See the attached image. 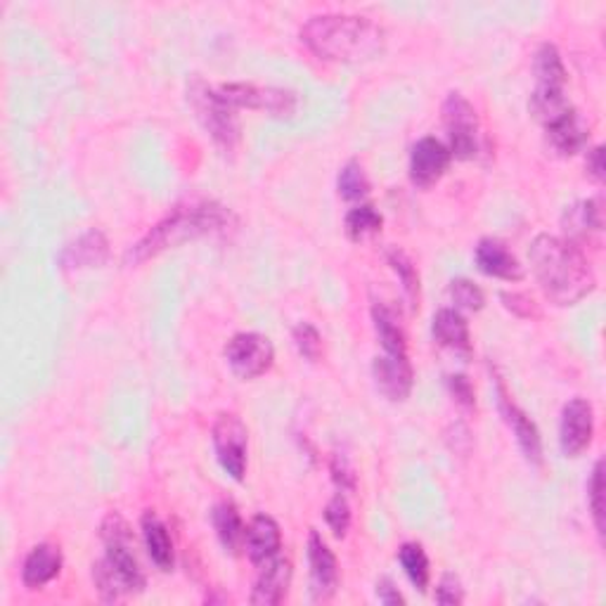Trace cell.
Segmentation results:
<instances>
[{
    "label": "cell",
    "instance_id": "cell-4",
    "mask_svg": "<svg viewBox=\"0 0 606 606\" xmlns=\"http://www.w3.org/2000/svg\"><path fill=\"white\" fill-rule=\"evenodd\" d=\"M100 537L104 545V557L92 564V581L104 602H116L121 597L138 595L147 581L136 557V537L128 521L110 511L100 523Z\"/></svg>",
    "mask_w": 606,
    "mask_h": 606
},
{
    "label": "cell",
    "instance_id": "cell-10",
    "mask_svg": "<svg viewBox=\"0 0 606 606\" xmlns=\"http://www.w3.org/2000/svg\"><path fill=\"white\" fill-rule=\"evenodd\" d=\"M595 438V410L585 398H571L561 410L559 448L567 457L583 455Z\"/></svg>",
    "mask_w": 606,
    "mask_h": 606
},
{
    "label": "cell",
    "instance_id": "cell-21",
    "mask_svg": "<svg viewBox=\"0 0 606 606\" xmlns=\"http://www.w3.org/2000/svg\"><path fill=\"white\" fill-rule=\"evenodd\" d=\"M62 549L52 543L36 545L22 564V583L29 590H40L55 581L62 571Z\"/></svg>",
    "mask_w": 606,
    "mask_h": 606
},
{
    "label": "cell",
    "instance_id": "cell-11",
    "mask_svg": "<svg viewBox=\"0 0 606 606\" xmlns=\"http://www.w3.org/2000/svg\"><path fill=\"white\" fill-rule=\"evenodd\" d=\"M453 154L446 143H441L434 136H426L417 140L410 152V181L420 190H429L431 185H436L450 166Z\"/></svg>",
    "mask_w": 606,
    "mask_h": 606
},
{
    "label": "cell",
    "instance_id": "cell-7",
    "mask_svg": "<svg viewBox=\"0 0 606 606\" xmlns=\"http://www.w3.org/2000/svg\"><path fill=\"white\" fill-rule=\"evenodd\" d=\"M213 450L219 465L231 479L242 481L249 460V431L235 412H223L213 424Z\"/></svg>",
    "mask_w": 606,
    "mask_h": 606
},
{
    "label": "cell",
    "instance_id": "cell-14",
    "mask_svg": "<svg viewBox=\"0 0 606 606\" xmlns=\"http://www.w3.org/2000/svg\"><path fill=\"white\" fill-rule=\"evenodd\" d=\"M372 376L380 392L394 403L408 400L412 392V366L408 356L384 354L372 362Z\"/></svg>",
    "mask_w": 606,
    "mask_h": 606
},
{
    "label": "cell",
    "instance_id": "cell-16",
    "mask_svg": "<svg viewBox=\"0 0 606 606\" xmlns=\"http://www.w3.org/2000/svg\"><path fill=\"white\" fill-rule=\"evenodd\" d=\"M588 138H590V126L585 124V119L573 110V107L569 112H564L555 121L545 124V140L552 150L561 157H571L576 152H581L588 145Z\"/></svg>",
    "mask_w": 606,
    "mask_h": 606
},
{
    "label": "cell",
    "instance_id": "cell-31",
    "mask_svg": "<svg viewBox=\"0 0 606 606\" xmlns=\"http://www.w3.org/2000/svg\"><path fill=\"white\" fill-rule=\"evenodd\" d=\"M388 265L394 268L396 275L403 282V292H406L408 299L412 301V306L420 299V275H417L415 263L408 259V253H403L400 249H392L386 253Z\"/></svg>",
    "mask_w": 606,
    "mask_h": 606
},
{
    "label": "cell",
    "instance_id": "cell-13",
    "mask_svg": "<svg viewBox=\"0 0 606 606\" xmlns=\"http://www.w3.org/2000/svg\"><path fill=\"white\" fill-rule=\"evenodd\" d=\"M308 567H311V597L313 602H327L339 588V564L334 552L322 541L318 531H311L306 545Z\"/></svg>",
    "mask_w": 606,
    "mask_h": 606
},
{
    "label": "cell",
    "instance_id": "cell-36",
    "mask_svg": "<svg viewBox=\"0 0 606 606\" xmlns=\"http://www.w3.org/2000/svg\"><path fill=\"white\" fill-rule=\"evenodd\" d=\"M500 299H503V306L507 308V311L515 313L517 318H537V316H541L535 301L531 299V296H527V294H521V292H503Z\"/></svg>",
    "mask_w": 606,
    "mask_h": 606
},
{
    "label": "cell",
    "instance_id": "cell-17",
    "mask_svg": "<svg viewBox=\"0 0 606 606\" xmlns=\"http://www.w3.org/2000/svg\"><path fill=\"white\" fill-rule=\"evenodd\" d=\"M474 259H477V268L483 275L505 280V282L523 280V265L500 239H493V237L481 239L474 251Z\"/></svg>",
    "mask_w": 606,
    "mask_h": 606
},
{
    "label": "cell",
    "instance_id": "cell-38",
    "mask_svg": "<svg viewBox=\"0 0 606 606\" xmlns=\"http://www.w3.org/2000/svg\"><path fill=\"white\" fill-rule=\"evenodd\" d=\"M332 474H334V483L339 486L342 493H351L356 491V474L351 471V467H348V462L344 460V457L336 455L334 460H332Z\"/></svg>",
    "mask_w": 606,
    "mask_h": 606
},
{
    "label": "cell",
    "instance_id": "cell-39",
    "mask_svg": "<svg viewBox=\"0 0 606 606\" xmlns=\"http://www.w3.org/2000/svg\"><path fill=\"white\" fill-rule=\"evenodd\" d=\"M376 599L386 606H396V604H406V597L400 595V590L396 588V583L392 578H382L380 583H376Z\"/></svg>",
    "mask_w": 606,
    "mask_h": 606
},
{
    "label": "cell",
    "instance_id": "cell-12",
    "mask_svg": "<svg viewBox=\"0 0 606 606\" xmlns=\"http://www.w3.org/2000/svg\"><path fill=\"white\" fill-rule=\"evenodd\" d=\"M497 408H500L507 426L511 429V434L517 438V446L523 453V457L535 467L543 465V438L541 431H537L535 422L531 417L523 412L511 396L507 394L505 384L497 380Z\"/></svg>",
    "mask_w": 606,
    "mask_h": 606
},
{
    "label": "cell",
    "instance_id": "cell-29",
    "mask_svg": "<svg viewBox=\"0 0 606 606\" xmlns=\"http://www.w3.org/2000/svg\"><path fill=\"white\" fill-rule=\"evenodd\" d=\"M336 190L339 197L346 201H360L370 195V181L366 169L360 166V161H348V164L339 171V178H336Z\"/></svg>",
    "mask_w": 606,
    "mask_h": 606
},
{
    "label": "cell",
    "instance_id": "cell-32",
    "mask_svg": "<svg viewBox=\"0 0 606 606\" xmlns=\"http://www.w3.org/2000/svg\"><path fill=\"white\" fill-rule=\"evenodd\" d=\"M292 339L296 351H299V356L306 358L308 362H318L322 358V334L318 332V327L311 325V322H299L292 332Z\"/></svg>",
    "mask_w": 606,
    "mask_h": 606
},
{
    "label": "cell",
    "instance_id": "cell-33",
    "mask_svg": "<svg viewBox=\"0 0 606 606\" xmlns=\"http://www.w3.org/2000/svg\"><path fill=\"white\" fill-rule=\"evenodd\" d=\"M588 507L599 535H604V462L599 460L588 481Z\"/></svg>",
    "mask_w": 606,
    "mask_h": 606
},
{
    "label": "cell",
    "instance_id": "cell-23",
    "mask_svg": "<svg viewBox=\"0 0 606 606\" xmlns=\"http://www.w3.org/2000/svg\"><path fill=\"white\" fill-rule=\"evenodd\" d=\"M431 334H434V342L443 348H450V351L462 356L471 354L469 322L457 308H441L434 320H431Z\"/></svg>",
    "mask_w": 606,
    "mask_h": 606
},
{
    "label": "cell",
    "instance_id": "cell-27",
    "mask_svg": "<svg viewBox=\"0 0 606 606\" xmlns=\"http://www.w3.org/2000/svg\"><path fill=\"white\" fill-rule=\"evenodd\" d=\"M398 561L403 571H406L408 581L415 585V590L424 592L429 588V578H431V567H429V557L420 543H406L400 545L398 549Z\"/></svg>",
    "mask_w": 606,
    "mask_h": 606
},
{
    "label": "cell",
    "instance_id": "cell-9",
    "mask_svg": "<svg viewBox=\"0 0 606 606\" xmlns=\"http://www.w3.org/2000/svg\"><path fill=\"white\" fill-rule=\"evenodd\" d=\"M221 96L233 107H247V110L265 112L275 119H289L296 112V92L273 86L256 84H223L219 86Z\"/></svg>",
    "mask_w": 606,
    "mask_h": 606
},
{
    "label": "cell",
    "instance_id": "cell-24",
    "mask_svg": "<svg viewBox=\"0 0 606 606\" xmlns=\"http://www.w3.org/2000/svg\"><path fill=\"white\" fill-rule=\"evenodd\" d=\"M533 72H535V81H537L535 90H549V92L567 90L569 72H567V66H564L561 52L557 50V46L543 44L535 50Z\"/></svg>",
    "mask_w": 606,
    "mask_h": 606
},
{
    "label": "cell",
    "instance_id": "cell-1",
    "mask_svg": "<svg viewBox=\"0 0 606 606\" xmlns=\"http://www.w3.org/2000/svg\"><path fill=\"white\" fill-rule=\"evenodd\" d=\"M533 275L555 306H576L597 285L581 247L557 235H537L529 247Z\"/></svg>",
    "mask_w": 606,
    "mask_h": 606
},
{
    "label": "cell",
    "instance_id": "cell-8",
    "mask_svg": "<svg viewBox=\"0 0 606 606\" xmlns=\"http://www.w3.org/2000/svg\"><path fill=\"white\" fill-rule=\"evenodd\" d=\"M225 360L239 380H256L275 362L273 342L259 332H239L225 344Z\"/></svg>",
    "mask_w": 606,
    "mask_h": 606
},
{
    "label": "cell",
    "instance_id": "cell-18",
    "mask_svg": "<svg viewBox=\"0 0 606 606\" xmlns=\"http://www.w3.org/2000/svg\"><path fill=\"white\" fill-rule=\"evenodd\" d=\"M292 561L275 557L265 561L261 567L259 578L253 583L251 604L259 606H277L287 599V592L292 585Z\"/></svg>",
    "mask_w": 606,
    "mask_h": 606
},
{
    "label": "cell",
    "instance_id": "cell-6",
    "mask_svg": "<svg viewBox=\"0 0 606 606\" xmlns=\"http://www.w3.org/2000/svg\"><path fill=\"white\" fill-rule=\"evenodd\" d=\"M443 124L448 131L450 154L457 159H474L481 150L479 114L462 92H448L443 102Z\"/></svg>",
    "mask_w": 606,
    "mask_h": 606
},
{
    "label": "cell",
    "instance_id": "cell-19",
    "mask_svg": "<svg viewBox=\"0 0 606 606\" xmlns=\"http://www.w3.org/2000/svg\"><path fill=\"white\" fill-rule=\"evenodd\" d=\"M564 233H567L573 245H581V242H590L592 237L602 235L604 231V209L599 199H583L576 201L573 207L564 211Z\"/></svg>",
    "mask_w": 606,
    "mask_h": 606
},
{
    "label": "cell",
    "instance_id": "cell-35",
    "mask_svg": "<svg viewBox=\"0 0 606 606\" xmlns=\"http://www.w3.org/2000/svg\"><path fill=\"white\" fill-rule=\"evenodd\" d=\"M436 602L443 606H460L465 602V588L455 573H446L436 588Z\"/></svg>",
    "mask_w": 606,
    "mask_h": 606
},
{
    "label": "cell",
    "instance_id": "cell-34",
    "mask_svg": "<svg viewBox=\"0 0 606 606\" xmlns=\"http://www.w3.org/2000/svg\"><path fill=\"white\" fill-rule=\"evenodd\" d=\"M325 521L336 537H346L351 529V505H348L346 495L339 491L325 507Z\"/></svg>",
    "mask_w": 606,
    "mask_h": 606
},
{
    "label": "cell",
    "instance_id": "cell-20",
    "mask_svg": "<svg viewBox=\"0 0 606 606\" xmlns=\"http://www.w3.org/2000/svg\"><path fill=\"white\" fill-rule=\"evenodd\" d=\"M245 549L256 567H263L265 561L275 559L282 549V533L277 521L268 515H256L247 527Z\"/></svg>",
    "mask_w": 606,
    "mask_h": 606
},
{
    "label": "cell",
    "instance_id": "cell-26",
    "mask_svg": "<svg viewBox=\"0 0 606 606\" xmlns=\"http://www.w3.org/2000/svg\"><path fill=\"white\" fill-rule=\"evenodd\" d=\"M372 320H374V332H376V336H380L384 354L408 356L406 332H403L400 320L392 311V308L384 306V304H374L372 306Z\"/></svg>",
    "mask_w": 606,
    "mask_h": 606
},
{
    "label": "cell",
    "instance_id": "cell-22",
    "mask_svg": "<svg viewBox=\"0 0 606 606\" xmlns=\"http://www.w3.org/2000/svg\"><path fill=\"white\" fill-rule=\"evenodd\" d=\"M140 531L145 549L154 561V567L159 571H171L173 564H176V549H173V537L166 529V523L161 521L152 509H147L140 519Z\"/></svg>",
    "mask_w": 606,
    "mask_h": 606
},
{
    "label": "cell",
    "instance_id": "cell-25",
    "mask_svg": "<svg viewBox=\"0 0 606 606\" xmlns=\"http://www.w3.org/2000/svg\"><path fill=\"white\" fill-rule=\"evenodd\" d=\"M211 521L223 549L231 552V555H239V549L245 547V535H247V527L245 521H242L239 509L227 500L219 503L211 511Z\"/></svg>",
    "mask_w": 606,
    "mask_h": 606
},
{
    "label": "cell",
    "instance_id": "cell-2",
    "mask_svg": "<svg viewBox=\"0 0 606 606\" xmlns=\"http://www.w3.org/2000/svg\"><path fill=\"white\" fill-rule=\"evenodd\" d=\"M301 44L327 62H362L380 55L384 29L360 15H318L301 29Z\"/></svg>",
    "mask_w": 606,
    "mask_h": 606
},
{
    "label": "cell",
    "instance_id": "cell-5",
    "mask_svg": "<svg viewBox=\"0 0 606 606\" xmlns=\"http://www.w3.org/2000/svg\"><path fill=\"white\" fill-rule=\"evenodd\" d=\"M187 100L199 119V124L211 136L219 150L235 152L239 145V116L237 107L227 102L219 88L207 86L201 78H193L187 86Z\"/></svg>",
    "mask_w": 606,
    "mask_h": 606
},
{
    "label": "cell",
    "instance_id": "cell-37",
    "mask_svg": "<svg viewBox=\"0 0 606 606\" xmlns=\"http://www.w3.org/2000/svg\"><path fill=\"white\" fill-rule=\"evenodd\" d=\"M448 392L453 396V400L457 406H462L467 410H471L477 406V398H474V386L467 380L465 374H448Z\"/></svg>",
    "mask_w": 606,
    "mask_h": 606
},
{
    "label": "cell",
    "instance_id": "cell-28",
    "mask_svg": "<svg viewBox=\"0 0 606 606\" xmlns=\"http://www.w3.org/2000/svg\"><path fill=\"white\" fill-rule=\"evenodd\" d=\"M382 225H384L382 213L376 211L372 205H358L348 211L344 219V231H346L348 239H354V242H362V239L376 235L382 231Z\"/></svg>",
    "mask_w": 606,
    "mask_h": 606
},
{
    "label": "cell",
    "instance_id": "cell-40",
    "mask_svg": "<svg viewBox=\"0 0 606 606\" xmlns=\"http://www.w3.org/2000/svg\"><path fill=\"white\" fill-rule=\"evenodd\" d=\"M585 169H588V176L592 181H597V183L604 181V147L602 145L592 147V150L588 152Z\"/></svg>",
    "mask_w": 606,
    "mask_h": 606
},
{
    "label": "cell",
    "instance_id": "cell-3",
    "mask_svg": "<svg viewBox=\"0 0 606 606\" xmlns=\"http://www.w3.org/2000/svg\"><path fill=\"white\" fill-rule=\"evenodd\" d=\"M233 225V213L215 201H190L166 213L150 233L126 251L128 265H140L161 251L181 247L207 235L225 233Z\"/></svg>",
    "mask_w": 606,
    "mask_h": 606
},
{
    "label": "cell",
    "instance_id": "cell-30",
    "mask_svg": "<svg viewBox=\"0 0 606 606\" xmlns=\"http://www.w3.org/2000/svg\"><path fill=\"white\" fill-rule=\"evenodd\" d=\"M450 299L457 311H471L479 313L486 306V294L474 282L467 277H457L450 282Z\"/></svg>",
    "mask_w": 606,
    "mask_h": 606
},
{
    "label": "cell",
    "instance_id": "cell-15",
    "mask_svg": "<svg viewBox=\"0 0 606 606\" xmlns=\"http://www.w3.org/2000/svg\"><path fill=\"white\" fill-rule=\"evenodd\" d=\"M110 259V242L102 231H92L78 235L60 251L62 271H86V268H100Z\"/></svg>",
    "mask_w": 606,
    "mask_h": 606
}]
</instances>
